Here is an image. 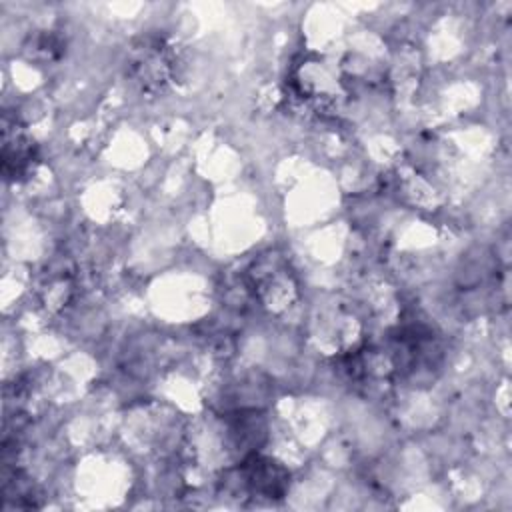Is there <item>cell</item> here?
I'll list each match as a JSON object with an SVG mask.
<instances>
[{
	"mask_svg": "<svg viewBox=\"0 0 512 512\" xmlns=\"http://www.w3.org/2000/svg\"><path fill=\"white\" fill-rule=\"evenodd\" d=\"M236 474L242 490L252 496L270 500L282 498L290 484V474L282 464L256 452L244 456V460L236 468Z\"/></svg>",
	"mask_w": 512,
	"mask_h": 512,
	"instance_id": "1",
	"label": "cell"
},
{
	"mask_svg": "<svg viewBox=\"0 0 512 512\" xmlns=\"http://www.w3.org/2000/svg\"><path fill=\"white\" fill-rule=\"evenodd\" d=\"M174 56L170 46L160 38L148 36L140 46L134 48L130 60V74L146 92L162 90L172 76Z\"/></svg>",
	"mask_w": 512,
	"mask_h": 512,
	"instance_id": "2",
	"label": "cell"
},
{
	"mask_svg": "<svg viewBox=\"0 0 512 512\" xmlns=\"http://www.w3.org/2000/svg\"><path fill=\"white\" fill-rule=\"evenodd\" d=\"M36 162L34 142L18 120H2V174L6 180H20L32 172Z\"/></svg>",
	"mask_w": 512,
	"mask_h": 512,
	"instance_id": "3",
	"label": "cell"
}]
</instances>
